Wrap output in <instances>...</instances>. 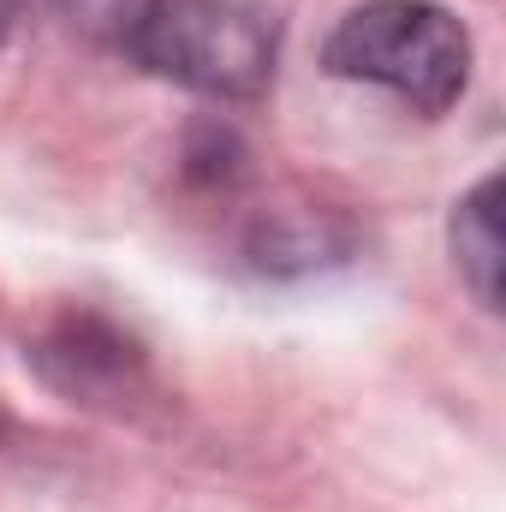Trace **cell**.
<instances>
[{"mask_svg":"<svg viewBox=\"0 0 506 512\" xmlns=\"http://www.w3.org/2000/svg\"><path fill=\"white\" fill-rule=\"evenodd\" d=\"M60 12L90 30V36H114V42H131L137 18L149 12V0H60Z\"/></svg>","mask_w":506,"mask_h":512,"instance_id":"obj_4","label":"cell"},{"mask_svg":"<svg viewBox=\"0 0 506 512\" xmlns=\"http://www.w3.org/2000/svg\"><path fill=\"white\" fill-rule=\"evenodd\" d=\"M334 78L376 84L417 114H447L471 84V36L435 0H364L352 6L328 48Z\"/></svg>","mask_w":506,"mask_h":512,"instance_id":"obj_1","label":"cell"},{"mask_svg":"<svg viewBox=\"0 0 506 512\" xmlns=\"http://www.w3.org/2000/svg\"><path fill=\"white\" fill-rule=\"evenodd\" d=\"M6 30H12V0H0V42H6Z\"/></svg>","mask_w":506,"mask_h":512,"instance_id":"obj_5","label":"cell"},{"mask_svg":"<svg viewBox=\"0 0 506 512\" xmlns=\"http://www.w3.org/2000/svg\"><path fill=\"white\" fill-rule=\"evenodd\" d=\"M126 48L197 96L251 102L274 78L280 24L262 0H149Z\"/></svg>","mask_w":506,"mask_h":512,"instance_id":"obj_2","label":"cell"},{"mask_svg":"<svg viewBox=\"0 0 506 512\" xmlns=\"http://www.w3.org/2000/svg\"><path fill=\"white\" fill-rule=\"evenodd\" d=\"M453 256L483 310H501V179L489 173L453 215Z\"/></svg>","mask_w":506,"mask_h":512,"instance_id":"obj_3","label":"cell"}]
</instances>
